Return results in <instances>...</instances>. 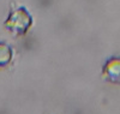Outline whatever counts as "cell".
Listing matches in <instances>:
<instances>
[{
    "label": "cell",
    "instance_id": "obj_1",
    "mask_svg": "<svg viewBox=\"0 0 120 114\" xmlns=\"http://www.w3.org/2000/svg\"><path fill=\"white\" fill-rule=\"evenodd\" d=\"M5 25L15 34H24L31 25V16L24 7H19L11 12Z\"/></svg>",
    "mask_w": 120,
    "mask_h": 114
},
{
    "label": "cell",
    "instance_id": "obj_2",
    "mask_svg": "<svg viewBox=\"0 0 120 114\" xmlns=\"http://www.w3.org/2000/svg\"><path fill=\"white\" fill-rule=\"evenodd\" d=\"M103 75L109 80L120 83V58H114L108 61L105 66Z\"/></svg>",
    "mask_w": 120,
    "mask_h": 114
},
{
    "label": "cell",
    "instance_id": "obj_3",
    "mask_svg": "<svg viewBox=\"0 0 120 114\" xmlns=\"http://www.w3.org/2000/svg\"><path fill=\"white\" fill-rule=\"evenodd\" d=\"M11 48L5 43H0V66H5L6 64H8V61L11 60Z\"/></svg>",
    "mask_w": 120,
    "mask_h": 114
}]
</instances>
